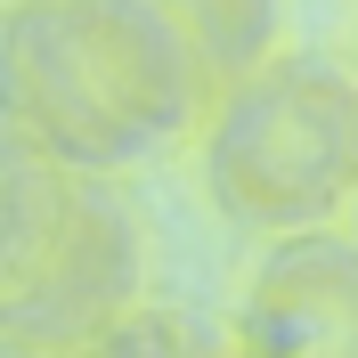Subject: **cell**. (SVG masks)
Wrapping results in <instances>:
<instances>
[{"label": "cell", "instance_id": "obj_1", "mask_svg": "<svg viewBox=\"0 0 358 358\" xmlns=\"http://www.w3.org/2000/svg\"><path fill=\"white\" fill-rule=\"evenodd\" d=\"M8 138L66 171H131L203 131L220 82L155 0H17L0 33Z\"/></svg>", "mask_w": 358, "mask_h": 358}, {"label": "cell", "instance_id": "obj_2", "mask_svg": "<svg viewBox=\"0 0 358 358\" xmlns=\"http://www.w3.org/2000/svg\"><path fill=\"white\" fill-rule=\"evenodd\" d=\"M147 236L122 187L0 138V334L8 358H73L138 317Z\"/></svg>", "mask_w": 358, "mask_h": 358}, {"label": "cell", "instance_id": "obj_3", "mask_svg": "<svg viewBox=\"0 0 358 358\" xmlns=\"http://www.w3.org/2000/svg\"><path fill=\"white\" fill-rule=\"evenodd\" d=\"M203 196L252 236H317L358 212V66L277 49L203 122Z\"/></svg>", "mask_w": 358, "mask_h": 358}, {"label": "cell", "instance_id": "obj_4", "mask_svg": "<svg viewBox=\"0 0 358 358\" xmlns=\"http://www.w3.org/2000/svg\"><path fill=\"white\" fill-rule=\"evenodd\" d=\"M236 358H358V236H285L236 301Z\"/></svg>", "mask_w": 358, "mask_h": 358}, {"label": "cell", "instance_id": "obj_5", "mask_svg": "<svg viewBox=\"0 0 358 358\" xmlns=\"http://www.w3.org/2000/svg\"><path fill=\"white\" fill-rule=\"evenodd\" d=\"M155 8L196 41L203 73L220 90H236L277 57V0H155Z\"/></svg>", "mask_w": 358, "mask_h": 358}, {"label": "cell", "instance_id": "obj_6", "mask_svg": "<svg viewBox=\"0 0 358 358\" xmlns=\"http://www.w3.org/2000/svg\"><path fill=\"white\" fill-rule=\"evenodd\" d=\"M82 358H236V334H212L203 317H179V310H138L131 326H114Z\"/></svg>", "mask_w": 358, "mask_h": 358}, {"label": "cell", "instance_id": "obj_7", "mask_svg": "<svg viewBox=\"0 0 358 358\" xmlns=\"http://www.w3.org/2000/svg\"><path fill=\"white\" fill-rule=\"evenodd\" d=\"M350 236H358V212H350Z\"/></svg>", "mask_w": 358, "mask_h": 358}, {"label": "cell", "instance_id": "obj_8", "mask_svg": "<svg viewBox=\"0 0 358 358\" xmlns=\"http://www.w3.org/2000/svg\"><path fill=\"white\" fill-rule=\"evenodd\" d=\"M8 8H17V0H8Z\"/></svg>", "mask_w": 358, "mask_h": 358}, {"label": "cell", "instance_id": "obj_9", "mask_svg": "<svg viewBox=\"0 0 358 358\" xmlns=\"http://www.w3.org/2000/svg\"><path fill=\"white\" fill-rule=\"evenodd\" d=\"M73 358H82V350H73Z\"/></svg>", "mask_w": 358, "mask_h": 358}, {"label": "cell", "instance_id": "obj_10", "mask_svg": "<svg viewBox=\"0 0 358 358\" xmlns=\"http://www.w3.org/2000/svg\"><path fill=\"white\" fill-rule=\"evenodd\" d=\"M350 66H358V57H350Z\"/></svg>", "mask_w": 358, "mask_h": 358}]
</instances>
